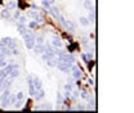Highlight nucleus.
<instances>
[{
  "instance_id": "nucleus-1",
  "label": "nucleus",
  "mask_w": 134,
  "mask_h": 113,
  "mask_svg": "<svg viewBox=\"0 0 134 113\" xmlns=\"http://www.w3.org/2000/svg\"><path fill=\"white\" fill-rule=\"evenodd\" d=\"M23 40H25V44H26V48L27 49H32L35 46V35H34L32 32L27 31L25 35H23Z\"/></svg>"
},
{
  "instance_id": "nucleus-2",
  "label": "nucleus",
  "mask_w": 134,
  "mask_h": 113,
  "mask_svg": "<svg viewBox=\"0 0 134 113\" xmlns=\"http://www.w3.org/2000/svg\"><path fill=\"white\" fill-rule=\"evenodd\" d=\"M72 64H74V63H71V62H61V63H58L55 67H57L59 71L65 72V73H70V72H71V66H72Z\"/></svg>"
},
{
  "instance_id": "nucleus-3",
  "label": "nucleus",
  "mask_w": 134,
  "mask_h": 113,
  "mask_svg": "<svg viewBox=\"0 0 134 113\" xmlns=\"http://www.w3.org/2000/svg\"><path fill=\"white\" fill-rule=\"evenodd\" d=\"M70 73H71V76L74 77V80H80L81 76H83L81 70H80L77 66H75V64L71 66V72H70Z\"/></svg>"
},
{
  "instance_id": "nucleus-4",
  "label": "nucleus",
  "mask_w": 134,
  "mask_h": 113,
  "mask_svg": "<svg viewBox=\"0 0 134 113\" xmlns=\"http://www.w3.org/2000/svg\"><path fill=\"white\" fill-rule=\"evenodd\" d=\"M29 15L32 17L34 21H35L37 25H43V23H44V18H43V15H40V14H39V12H36V10H34V9H32L31 12H29Z\"/></svg>"
},
{
  "instance_id": "nucleus-5",
  "label": "nucleus",
  "mask_w": 134,
  "mask_h": 113,
  "mask_svg": "<svg viewBox=\"0 0 134 113\" xmlns=\"http://www.w3.org/2000/svg\"><path fill=\"white\" fill-rule=\"evenodd\" d=\"M18 76H19V66L18 64H14V67L12 68V71H10V73H9V77L14 80V78L18 77Z\"/></svg>"
},
{
  "instance_id": "nucleus-6",
  "label": "nucleus",
  "mask_w": 134,
  "mask_h": 113,
  "mask_svg": "<svg viewBox=\"0 0 134 113\" xmlns=\"http://www.w3.org/2000/svg\"><path fill=\"white\" fill-rule=\"evenodd\" d=\"M62 26L66 28L67 31H70V32H74V31H75V25L72 23L71 21H66V19H65V22H63Z\"/></svg>"
},
{
  "instance_id": "nucleus-7",
  "label": "nucleus",
  "mask_w": 134,
  "mask_h": 113,
  "mask_svg": "<svg viewBox=\"0 0 134 113\" xmlns=\"http://www.w3.org/2000/svg\"><path fill=\"white\" fill-rule=\"evenodd\" d=\"M52 46H54V48H61L62 46V40H61V37H58V36L52 37Z\"/></svg>"
},
{
  "instance_id": "nucleus-8",
  "label": "nucleus",
  "mask_w": 134,
  "mask_h": 113,
  "mask_svg": "<svg viewBox=\"0 0 134 113\" xmlns=\"http://www.w3.org/2000/svg\"><path fill=\"white\" fill-rule=\"evenodd\" d=\"M84 8L88 9L89 12H93L94 10V4L92 0H84Z\"/></svg>"
},
{
  "instance_id": "nucleus-9",
  "label": "nucleus",
  "mask_w": 134,
  "mask_h": 113,
  "mask_svg": "<svg viewBox=\"0 0 134 113\" xmlns=\"http://www.w3.org/2000/svg\"><path fill=\"white\" fill-rule=\"evenodd\" d=\"M32 84H34V87H35L36 90L41 89V86H43V84H41V81H40V78L36 77V76H34V78H32Z\"/></svg>"
},
{
  "instance_id": "nucleus-10",
  "label": "nucleus",
  "mask_w": 134,
  "mask_h": 113,
  "mask_svg": "<svg viewBox=\"0 0 134 113\" xmlns=\"http://www.w3.org/2000/svg\"><path fill=\"white\" fill-rule=\"evenodd\" d=\"M32 49L36 54H43L44 53V45L43 44H35V46H34Z\"/></svg>"
},
{
  "instance_id": "nucleus-11",
  "label": "nucleus",
  "mask_w": 134,
  "mask_h": 113,
  "mask_svg": "<svg viewBox=\"0 0 134 113\" xmlns=\"http://www.w3.org/2000/svg\"><path fill=\"white\" fill-rule=\"evenodd\" d=\"M44 95H45V91H44L43 87H41V89L36 90V91H35V95H34V97H35V99H36V100H40V99H43V98H44Z\"/></svg>"
},
{
  "instance_id": "nucleus-12",
  "label": "nucleus",
  "mask_w": 134,
  "mask_h": 113,
  "mask_svg": "<svg viewBox=\"0 0 134 113\" xmlns=\"http://www.w3.org/2000/svg\"><path fill=\"white\" fill-rule=\"evenodd\" d=\"M49 13H52V15L54 17L55 19H57L58 17H59V14H61V13H59V9H58V8H55V7H52V8H50Z\"/></svg>"
},
{
  "instance_id": "nucleus-13",
  "label": "nucleus",
  "mask_w": 134,
  "mask_h": 113,
  "mask_svg": "<svg viewBox=\"0 0 134 113\" xmlns=\"http://www.w3.org/2000/svg\"><path fill=\"white\" fill-rule=\"evenodd\" d=\"M17 30H18V32L21 33L22 36H23L25 33L27 32V30H26V25H21V23H17Z\"/></svg>"
},
{
  "instance_id": "nucleus-14",
  "label": "nucleus",
  "mask_w": 134,
  "mask_h": 113,
  "mask_svg": "<svg viewBox=\"0 0 134 113\" xmlns=\"http://www.w3.org/2000/svg\"><path fill=\"white\" fill-rule=\"evenodd\" d=\"M79 22H80V25L84 26V27H88L89 25H90V22H89V19L86 18V17H80V18H79Z\"/></svg>"
},
{
  "instance_id": "nucleus-15",
  "label": "nucleus",
  "mask_w": 134,
  "mask_h": 113,
  "mask_svg": "<svg viewBox=\"0 0 134 113\" xmlns=\"http://www.w3.org/2000/svg\"><path fill=\"white\" fill-rule=\"evenodd\" d=\"M47 66H48V67H52V68L57 66V60H55V56H53V58H50V59L47 60Z\"/></svg>"
},
{
  "instance_id": "nucleus-16",
  "label": "nucleus",
  "mask_w": 134,
  "mask_h": 113,
  "mask_svg": "<svg viewBox=\"0 0 134 113\" xmlns=\"http://www.w3.org/2000/svg\"><path fill=\"white\" fill-rule=\"evenodd\" d=\"M5 8L9 9V10H12V9H16V1L14 0H9V1L5 4Z\"/></svg>"
},
{
  "instance_id": "nucleus-17",
  "label": "nucleus",
  "mask_w": 134,
  "mask_h": 113,
  "mask_svg": "<svg viewBox=\"0 0 134 113\" xmlns=\"http://www.w3.org/2000/svg\"><path fill=\"white\" fill-rule=\"evenodd\" d=\"M0 15H1V18H9V17H10V12H9V9L5 8L4 10H1Z\"/></svg>"
},
{
  "instance_id": "nucleus-18",
  "label": "nucleus",
  "mask_w": 134,
  "mask_h": 113,
  "mask_svg": "<svg viewBox=\"0 0 134 113\" xmlns=\"http://www.w3.org/2000/svg\"><path fill=\"white\" fill-rule=\"evenodd\" d=\"M85 100L89 103V105H94V104H96V99H94V97H92V95H88V98Z\"/></svg>"
},
{
  "instance_id": "nucleus-19",
  "label": "nucleus",
  "mask_w": 134,
  "mask_h": 113,
  "mask_svg": "<svg viewBox=\"0 0 134 113\" xmlns=\"http://www.w3.org/2000/svg\"><path fill=\"white\" fill-rule=\"evenodd\" d=\"M9 95H10L9 89H4V93H3V95H1V100H3V99H8Z\"/></svg>"
},
{
  "instance_id": "nucleus-20",
  "label": "nucleus",
  "mask_w": 134,
  "mask_h": 113,
  "mask_svg": "<svg viewBox=\"0 0 134 113\" xmlns=\"http://www.w3.org/2000/svg\"><path fill=\"white\" fill-rule=\"evenodd\" d=\"M17 21H18L17 23H21V25H26V22H27V19H26V17H25V15H19Z\"/></svg>"
},
{
  "instance_id": "nucleus-21",
  "label": "nucleus",
  "mask_w": 134,
  "mask_h": 113,
  "mask_svg": "<svg viewBox=\"0 0 134 113\" xmlns=\"http://www.w3.org/2000/svg\"><path fill=\"white\" fill-rule=\"evenodd\" d=\"M37 109H44V111L48 109V111H50V109H53V108H52V105H50L49 103H45V104L41 105V107H37Z\"/></svg>"
},
{
  "instance_id": "nucleus-22",
  "label": "nucleus",
  "mask_w": 134,
  "mask_h": 113,
  "mask_svg": "<svg viewBox=\"0 0 134 113\" xmlns=\"http://www.w3.org/2000/svg\"><path fill=\"white\" fill-rule=\"evenodd\" d=\"M41 5H43V7H44V8H45V9L48 10V12L50 10V8H52V5H50V4L47 1V0H43V1H41Z\"/></svg>"
},
{
  "instance_id": "nucleus-23",
  "label": "nucleus",
  "mask_w": 134,
  "mask_h": 113,
  "mask_svg": "<svg viewBox=\"0 0 134 113\" xmlns=\"http://www.w3.org/2000/svg\"><path fill=\"white\" fill-rule=\"evenodd\" d=\"M94 18H96V13H94V10H93V12H89L88 19H89V22H90V23H93V22H94Z\"/></svg>"
},
{
  "instance_id": "nucleus-24",
  "label": "nucleus",
  "mask_w": 134,
  "mask_h": 113,
  "mask_svg": "<svg viewBox=\"0 0 134 113\" xmlns=\"http://www.w3.org/2000/svg\"><path fill=\"white\" fill-rule=\"evenodd\" d=\"M35 42L36 44H44V36H41V35L36 36L35 37Z\"/></svg>"
},
{
  "instance_id": "nucleus-25",
  "label": "nucleus",
  "mask_w": 134,
  "mask_h": 113,
  "mask_svg": "<svg viewBox=\"0 0 134 113\" xmlns=\"http://www.w3.org/2000/svg\"><path fill=\"white\" fill-rule=\"evenodd\" d=\"M14 95H16V100H23L25 95H23V93H22V91H18V93L14 94Z\"/></svg>"
},
{
  "instance_id": "nucleus-26",
  "label": "nucleus",
  "mask_w": 134,
  "mask_h": 113,
  "mask_svg": "<svg viewBox=\"0 0 134 113\" xmlns=\"http://www.w3.org/2000/svg\"><path fill=\"white\" fill-rule=\"evenodd\" d=\"M14 107H16V108H21V107H22V104H23V100H16L14 101Z\"/></svg>"
},
{
  "instance_id": "nucleus-27",
  "label": "nucleus",
  "mask_w": 134,
  "mask_h": 113,
  "mask_svg": "<svg viewBox=\"0 0 134 113\" xmlns=\"http://www.w3.org/2000/svg\"><path fill=\"white\" fill-rule=\"evenodd\" d=\"M65 90H67V91H72V84H71V82L66 84V85H65Z\"/></svg>"
},
{
  "instance_id": "nucleus-28",
  "label": "nucleus",
  "mask_w": 134,
  "mask_h": 113,
  "mask_svg": "<svg viewBox=\"0 0 134 113\" xmlns=\"http://www.w3.org/2000/svg\"><path fill=\"white\" fill-rule=\"evenodd\" d=\"M14 101H16V95L14 94L9 95V104H14Z\"/></svg>"
},
{
  "instance_id": "nucleus-29",
  "label": "nucleus",
  "mask_w": 134,
  "mask_h": 113,
  "mask_svg": "<svg viewBox=\"0 0 134 113\" xmlns=\"http://www.w3.org/2000/svg\"><path fill=\"white\" fill-rule=\"evenodd\" d=\"M10 54H13V55H18V54H19V50L17 49V48H13V49H10Z\"/></svg>"
},
{
  "instance_id": "nucleus-30",
  "label": "nucleus",
  "mask_w": 134,
  "mask_h": 113,
  "mask_svg": "<svg viewBox=\"0 0 134 113\" xmlns=\"http://www.w3.org/2000/svg\"><path fill=\"white\" fill-rule=\"evenodd\" d=\"M62 100H63V97H62V94H57V101H58V104H62Z\"/></svg>"
},
{
  "instance_id": "nucleus-31",
  "label": "nucleus",
  "mask_w": 134,
  "mask_h": 113,
  "mask_svg": "<svg viewBox=\"0 0 134 113\" xmlns=\"http://www.w3.org/2000/svg\"><path fill=\"white\" fill-rule=\"evenodd\" d=\"M21 15V12H19V10H16V12L13 13V18L17 21V19H18V17Z\"/></svg>"
},
{
  "instance_id": "nucleus-32",
  "label": "nucleus",
  "mask_w": 134,
  "mask_h": 113,
  "mask_svg": "<svg viewBox=\"0 0 134 113\" xmlns=\"http://www.w3.org/2000/svg\"><path fill=\"white\" fill-rule=\"evenodd\" d=\"M88 95H89V94L85 91V90H83V91H81V94H80V97H81L83 99H86V98H88Z\"/></svg>"
},
{
  "instance_id": "nucleus-33",
  "label": "nucleus",
  "mask_w": 134,
  "mask_h": 113,
  "mask_svg": "<svg viewBox=\"0 0 134 113\" xmlns=\"http://www.w3.org/2000/svg\"><path fill=\"white\" fill-rule=\"evenodd\" d=\"M36 26H37V23H36L35 21H31L30 23H29V27H30V28H35Z\"/></svg>"
},
{
  "instance_id": "nucleus-34",
  "label": "nucleus",
  "mask_w": 134,
  "mask_h": 113,
  "mask_svg": "<svg viewBox=\"0 0 134 113\" xmlns=\"http://www.w3.org/2000/svg\"><path fill=\"white\" fill-rule=\"evenodd\" d=\"M71 94H72V97H74V98H79L80 97V94H79L77 90H75V91H71Z\"/></svg>"
},
{
  "instance_id": "nucleus-35",
  "label": "nucleus",
  "mask_w": 134,
  "mask_h": 113,
  "mask_svg": "<svg viewBox=\"0 0 134 113\" xmlns=\"http://www.w3.org/2000/svg\"><path fill=\"white\" fill-rule=\"evenodd\" d=\"M71 97V91H67V90H65L63 93V98H70Z\"/></svg>"
},
{
  "instance_id": "nucleus-36",
  "label": "nucleus",
  "mask_w": 134,
  "mask_h": 113,
  "mask_svg": "<svg viewBox=\"0 0 134 113\" xmlns=\"http://www.w3.org/2000/svg\"><path fill=\"white\" fill-rule=\"evenodd\" d=\"M5 66H7V62H5V59L0 60V68H1V67H5Z\"/></svg>"
},
{
  "instance_id": "nucleus-37",
  "label": "nucleus",
  "mask_w": 134,
  "mask_h": 113,
  "mask_svg": "<svg viewBox=\"0 0 134 113\" xmlns=\"http://www.w3.org/2000/svg\"><path fill=\"white\" fill-rule=\"evenodd\" d=\"M31 8H32L34 10H35V9L37 10V5H36V4H31Z\"/></svg>"
},
{
  "instance_id": "nucleus-38",
  "label": "nucleus",
  "mask_w": 134,
  "mask_h": 113,
  "mask_svg": "<svg viewBox=\"0 0 134 113\" xmlns=\"http://www.w3.org/2000/svg\"><path fill=\"white\" fill-rule=\"evenodd\" d=\"M89 85H92V86L94 85V80H93V78H89Z\"/></svg>"
},
{
  "instance_id": "nucleus-39",
  "label": "nucleus",
  "mask_w": 134,
  "mask_h": 113,
  "mask_svg": "<svg viewBox=\"0 0 134 113\" xmlns=\"http://www.w3.org/2000/svg\"><path fill=\"white\" fill-rule=\"evenodd\" d=\"M47 1H48V3L50 4V5H53V4L55 3V0H47Z\"/></svg>"
},
{
  "instance_id": "nucleus-40",
  "label": "nucleus",
  "mask_w": 134,
  "mask_h": 113,
  "mask_svg": "<svg viewBox=\"0 0 134 113\" xmlns=\"http://www.w3.org/2000/svg\"><path fill=\"white\" fill-rule=\"evenodd\" d=\"M72 80H74V77H72V76H71V77H68V78H67V81H68V82H72Z\"/></svg>"
},
{
  "instance_id": "nucleus-41",
  "label": "nucleus",
  "mask_w": 134,
  "mask_h": 113,
  "mask_svg": "<svg viewBox=\"0 0 134 113\" xmlns=\"http://www.w3.org/2000/svg\"><path fill=\"white\" fill-rule=\"evenodd\" d=\"M3 59H5V56H4L1 53H0V60H3Z\"/></svg>"
}]
</instances>
